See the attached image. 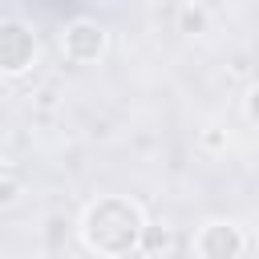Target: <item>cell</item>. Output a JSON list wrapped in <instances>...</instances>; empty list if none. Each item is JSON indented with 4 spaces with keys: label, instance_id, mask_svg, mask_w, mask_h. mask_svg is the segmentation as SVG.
<instances>
[{
    "label": "cell",
    "instance_id": "6da1fadb",
    "mask_svg": "<svg viewBox=\"0 0 259 259\" xmlns=\"http://www.w3.org/2000/svg\"><path fill=\"white\" fill-rule=\"evenodd\" d=\"M146 227H150V223L142 219V210H138L134 202H125V198H97V202L85 210V219H81L85 243H89L97 255H109V259L130 255L134 247H142Z\"/></svg>",
    "mask_w": 259,
    "mask_h": 259
},
{
    "label": "cell",
    "instance_id": "7a4b0ae2",
    "mask_svg": "<svg viewBox=\"0 0 259 259\" xmlns=\"http://www.w3.org/2000/svg\"><path fill=\"white\" fill-rule=\"evenodd\" d=\"M36 61V36L24 20H0V69L8 77H20Z\"/></svg>",
    "mask_w": 259,
    "mask_h": 259
},
{
    "label": "cell",
    "instance_id": "3957f363",
    "mask_svg": "<svg viewBox=\"0 0 259 259\" xmlns=\"http://www.w3.org/2000/svg\"><path fill=\"white\" fill-rule=\"evenodd\" d=\"M194 247H198L202 259H239L243 247H247V239H243V231L235 223H206L198 231Z\"/></svg>",
    "mask_w": 259,
    "mask_h": 259
},
{
    "label": "cell",
    "instance_id": "277c9868",
    "mask_svg": "<svg viewBox=\"0 0 259 259\" xmlns=\"http://www.w3.org/2000/svg\"><path fill=\"white\" fill-rule=\"evenodd\" d=\"M61 49H65V57H69V61H77V65L97 61V57L105 53V28H101L97 20H73V24L65 28Z\"/></svg>",
    "mask_w": 259,
    "mask_h": 259
},
{
    "label": "cell",
    "instance_id": "5b68a950",
    "mask_svg": "<svg viewBox=\"0 0 259 259\" xmlns=\"http://www.w3.org/2000/svg\"><path fill=\"white\" fill-rule=\"evenodd\" d=\"M178 28H182V32H202V28H206V8H198V4L178 8Z\"/></svg>",
    "mask_w": 259,
    "mask_h": 259
},
{
    "label": "cell",
    "instance_id": "8992f818",
    "mask_svg": "<svg viewBox=\"0 0 259 259\" xmlns=\"http://www.w3.org/2000/svg\"><path fill=\"white\" fill-rule=\"evenodd\" d=\"M166 247H170V231L150 223V227H146V235H142V251H146V255H162Z\"/></svg>",
    "mask_w": 259,
    "mask_h": 259
},
{
    "label": "cell",
    "instance_id": "52a82bcc",
    "mask_svg": "<svg viewBox=\"0 0 259 259\" xmlns=\"http://www.w3.org/2000/svg\"><path fill=\"white\" fill-rule=\"evenodd\" d=\"M247 113H251V121H259V85L247 93Z\"/></svg>",
    "mask_w": 259,
    "mask_h": 259
},
{
    "label": "cell",
    "instance_id": "ba28073f",
    "mask_svg": "<svg viewBox=\"0 0 259 259\" xmlns=\"http://www.w3.org/2000/svg\"><path fill=\"white\" fill-rule=\"evenodd\" d=\"M0 198H4V202L16 198V178H12V174H4V194H0Z\"/></svg>",
    "mask_w": 259,
    "mask_h": 259
},
{
    "label": "cell",
    "instance_id": "9c48e42d",
    "mask_svg": "<svg viewBox=\"0 0 259 259\" xmlns=\"http://www.w3.org/2000/svg\"><path fill=\"white\" fill-rule=\"evenodd\" d=\"M202 142H206L210 150H219V146H223V134H214V130H210V134H202Z\"/></svg>",
    "mask_w": 259,
    "mask_h": 259
}]
</instances>
